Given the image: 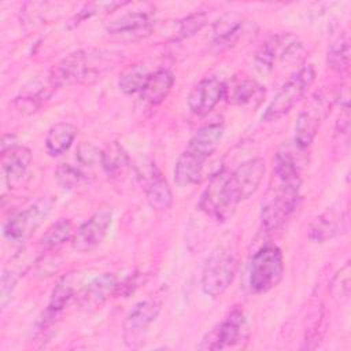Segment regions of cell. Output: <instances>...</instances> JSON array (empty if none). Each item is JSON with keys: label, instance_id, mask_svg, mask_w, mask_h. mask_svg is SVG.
<instances>
[{"label": "cell", "instance_id": "1", "mask_svg": "<svg viewBox=\"0 0 351 351\" xmlns=\"http://www.w3.org/2000/svg\"><path fill=\"white\" fill-rule=\"evenodd\" d=\"M122 60V53L112 49L88 48L70 53L49 73L52 88L92 82Z\"/></svg>", "mask_w": 351, "mask_h": 351}, {"label": "cell", "instance_id": "2", "mask_svg": "<svg viewBox=\"0 0 351 351\" xmlns=\"http://www.w3.org/2000/svg\"><path fill=\"white\" fill-rule=\"evenodd\" d=\"M300 199V181L280 180L266 191L261 204L262 225L267 232L278 229L295 211Z\"/></svg>", "mask_w": 351, "mask_h": 351}, {"label": "cell", "instance_id": "3", "mask_svg": "<svg viewBox=\"0 0 351 351\" xmlns=\"http://www.w3.org/2000/svg\"><path fill=\"white\" fill-rule=\"evenodd\" d=\"M315 78V70L313 64H304L295 71L278 89L274 99L269 103L262 121L273 122L288 114L293 106L304 96Z\"/></svg>", "mask_w": 351, "mask_h": 351}, {"label": "cell", "instance_id": "4", "mask_svg": "<svg viewBox=\"0 0 351 351\" xmlns=\"http://www.w3.org/2000/svg\"><path fill=\"white\" fill-rule=\"evenodd\" d=\"M284 274L282 252L276 245H265L252 256L248 285L254 293H265L274 288Z\"/></svg>", "mask_w": 351, "mask_h": 351}, {"label": "cell", "instance_id": "5", "mask_svg": "<svg viewBox=\"0 0 351 351\" xmlns=\"http://www.w3.org/2000/svg\"><path fill=\"white\" fill-rule=\"evenodd\" d=\"M236 258L226 245H218L206 259L202 271V289L211 298L221 296L236 274Z\"/></svg>", "mask_w": 351, "mask_h": 351}, {"label": "cell", "instance_id": "6", "mask_svg": "<svg viewBox=\"0 0 351 351\" xmlns=\"http://www.w3.org/2000/svg\"><path fill=\"white\" fill-rule=\"evenodd\" d=\"M53 203V197L45 196L14 213L3 226L4 237L14 244H21L27 240L48 217Z\"/></svg>", "mask_w": 351, "mask_h": 351}, {"label": "cell", "instance_id": "7", "mask_svg": "<svg viewBox=\"0 0 351 351\" xmlns=\"http://www.w3.org/2000/svg\"><path fill=\"white\" fill-rule=\"evenodd\" d=\"M303 45L292 34H278L269 38L254 55L255 69L266 74L273 70L276 60L298 63L303 58Z\"/></svg>", "mask_w": 351, "mask_h": 351}, {"label": "cell", "instance_id": "8", "mask_svg": "<svg viewBox=\"0 0 351 351\" xmlns=\"http://www.w3.org/2000/svg\"><path fill=\"white\" fill-rule=\"evenodd\" d=\"M265 171L266 165L262 158H252L237 166L234 170H228L225 186L230 202L237 206L240 202L254 195L263 180Z\"/></svg>", "mask_w": 351, "mask_h": 351}, {"label": "cell", "instance_id": "9", "mask_svg": "<svg viewBox=\"0 0 351 351\" xmlns=\"http://www.w3.org/2000/svg\"><path fill=\"white\" fill-rule=\"evenodd\" d=\"M248 336L247 319L241 310H232L225 319H222L217 326H214L202 341L197 344L199 350H225L237 346L241 340Z\"/></svg>", "mask_w": 351, "mask_h": 351}, {"label": "cell", "instance_id": "10", "mask_svg": "<svg viewBox=\"0 0 351 351\" xmlns=\"http://www.w3.org/2000/svg\"><path fill=\"white\" fill-rule=\"evenodd\" d=\"M160 311V303L156 299H147L137 303L126 315L123 322V341L128 347L136 348L143 341Z\"/></svg>", "mask_w": 351, "mask_h": 351}, {"label": "cell", "instance_id": "11", "mask_svg": "<svg viewBox=\"0 0 351 351\" xmlns=\"http://www.w3.org/2000/svg\"><path fill=\"white\" fill-rule=\"evenodd\" d=\"M228 170H219L217 174H214L204 189L199 207L200 210L219 221H226L234 211L236 206L229 200V196L225 189V177H226Z\"/></svg>", "mask_w": 351, "mask_h": 351}, {"label": "cell", "instance_id": "12", "mask_svg": "<svg viewBox=\"0 0 351 351\" xmlns=\"http://www.w3.org/2000/svg\"><path fill=\"white\" fill-rule=\"evenodd\" d=\"M326 104L321 95H314L306 107L300 111L296 125H295V143L303 148L307 149L310 144L314 141L319 126L322 123V119L326 114Z\"/></svg>", "mask_w": 351, "mask_h": 351}, {"label": "cell", "instance_id": "13", "mask_svg": "<svg viewBox=\"0 0 351 351\" xmlns=\"http://www.w3.org/2000/svg\"><path fill=\"white\" fill-rule=\"evenodd\" d=\"M112 221V210L101 208L85 221L71 239V244L77 251H90L96 248L106 237Z\"/></svg>", "mask_w": 351, "mask_h": 351}, {"label": "cell", "instance_id": "14", "mask_svg": "<svg viewBox=\"0 0 351 351\" xmlns=\"http://www.w3.org/2000/svg\"><path fill=\"white\" fill-rule=\"evenodd\" d=\"M226 82L218 77H206L200 80L188 96V107L195 115L208 114L223 97Z\"/></svg>", "mask_w": 351, "mask_h": 351}, {"label": "cell", "instance_id": "15", "mask_svg": "<svg viewBox=\"0 0 351 351\" xmlns=\"http://www.w3.org/2000/svg\"><path fill=\"white\" fill-rule=\"evenodd\" d=\"M30 163L32 152L27 147L15 144L8 149L1 151L3 180L10 189L18 188L23 182Z\"/></svg>", "mask_w": 351, "mask_h": 351}, {"label": "cell", "instance_id": "16", "mask_svg": "<svg viewBox=\"0 0 351 351\" xmlns=\"http://www.w3.org/2000/svg\"><path fill=\"white\" fill-rule=\"evenodd\" d=\"M304 151L306 149L300 148L295 141L284 143L278 148L273 160L276 178L300 181V174L306 165Z\"/></svg>", "mask_w": 351, "mask_h": 351}, {"label": "cell", "instance_id": "17", "mask_svg": "<svg viewBox=\"0 0 351 351\" xmlns=\"http://www.w3.org/2000/svg\"><path fill=\"white\" fill-rule=\"evenodd\" d=\"M118 291L119 284L117 277L114 274L104 273L82 288L78 295V303L84 308H96Z\"/></svg>", "mask_w": 351, "mask_h": 351}, {"label": "cell", "instance_id": "18", "mask_svg": "<svg viewBox=\"0 0 351 351\" xmlns=\"http://www.w3.org/2000/svg\"><path fill=\"white\" fill-rule=\"evenodd\" d=\"M222 136H223L222 122L206 123L193 133V136L191 137L186 145V151L199 156L203 160H207L219 147Z\"/></svg>", "mask_w": 351, "mask_h": 351}, {"label": "cell", "instance_id": "19", "mask_svg": "<svg viewBox=\"0 0 351 351\" xmlns=\"http://www.w3.org/2000/svg\"><path fill=\"white\" fill-rule=\"evenodd\" d=\"M151 16L145 11H133L106 25V32L114 36H138L151 30Z\"/></svg>", "mask_w": 351, "mask_h": 351}, {"label": "cell", "instance_id": "20", "mask_svg": "<svg viewBox=\"0 0 351 351\" xmlns=\"http://www.w3.org/2000/svg\"><path fill=\"white\" fill-rule=\"evenodd\" d=\"M174 84V75L170 70L160 69L155 73H151L144 88L140 92V96L148 104L156 106L162 103L170 93Z\"/></svg>", "mask_w": 351, "mask_h": 351}, {"label": "cell", "instance_id": "21", "mask_svg": "<svg viewBox=\"0 0 351 351\" xmlns=\"http://www.w3.org/2000/svg\"><path fill=\"white\" fill-rule=\"evenodd\" d=\"M145 195L149 206L156 211H166L173 203L171 189L166 178L155 167L145 181Z\"/></svg>", "mask_w": 351, "mask_h": 351}, {"label": "cell", "instance_id": "22", "mask_svg": "<svg viewBox=\"0 0 351 351\" xmlns=\"http://www.w3.org/2000/svg\"><path fill=\"white\" fill-rule=\"evenodd\" d=\"M206 160L188 152L186 149L178 156L174 166V181L178 186L197 184L202 180Z\"/></svg>", "mask_w": 351, "mask_h": 351}, {"label": "cell", "instance_id": "23", "mask_svg": "<svg viewBox=\"0 0 351 351\" xmlns=\"http://www.w3.org/2000/svg\"><path fill=\"white\" fill-rule=\"evenodd\" d=\"M248 23L243 19H236L233 16H226L217 22L213 34V45L217 49H226L233 47L240 37L244 34Z\"/></svg>", "mask_w": 351, "mask_h": 351}, {"label": "cell", "instance_id": "24", "mask_svg": "<svg viewBox=\"0 0 351 351\" xmlns=\"http://www.w3.org/2000/svg\"><path fill=\"white\" fill-rule=\"evenodd\" d=\"M73 296V285L67 278H62L52 291L49 303L40 321V330H47L58 317V314L64 308L67 302Z\"/></svg>", "mask_w": 351, "mask_h": 351}, {"label": "cell", "instance_id": "25", "mask_svg": "<svg viewBox=\"0 0 351 351\" xmlns=\"http://www.w3.org/2000/svg\"><path fill=\"white\" fill-rule=\"evenodd\" d=\"M77 134V128L70 122H58L47 133L45 148L49 156L64 154L73 144Z\"/></svg>", "mask_w": 351, "mask_h": 351}, {"label": "cell", "instance_id": "26", "mask_svg": "<svg viewBox=\"0 0 351 351\" xmlns=\"http://www.w3.org/2000/svg\"><path fill=\"white\" fill-rule=\"evenodd\" d=\"M347 215L346 214H335L333 211H326L321 217H318L311 228H310V239L314 241H325L337 233H340L343 229H346Z\"/></svg>", "mask_w": 351, "mask_h": 351}, {"label": "cell", "instance_id": "27", "mask_svg": "<svg viewBox=\"0 0 351 351\" xmlns=\"http://www.w3.org/2000/svg\"><path fill=\"white\" fill-rule=\"evenodd\" d=\"M263 93V88L256 81L245 78L233 81L230 85L226 84L223 99H226L228 103L233 106H245L252 100L262 97Z\"/></svg>", "mask_w": 351, "mask_h": 351}, {"label": "cell", "instance_id": "28", "mask_svg": "<svg viewBox=\"0 0 351 351\" xmlns=\"http://www.w3.org/2000/svg\"><path fill=\"white\" fill-rule=\"evenodd\" d=\"M328 63L337 73H347L350 66V40L340 29L332 37L328 49Z\"/></svg>", "mask_w": 351, "mask_h": 351}, {"label": "cell", "instance_id": "29", "mask_svg": "<svg viewBox=\"0 0 351 351\" xmlns=\"http://www.w3.org/2000/svg\"><path fill=\"white\" fill-rule=\"evenodd\" d=\"M100 165L108 176H115L123 171L129 165V156L121 143L112 141L101 151Z\"/></svg>", "mask_w": 351, "mask_h": 351}, {"label": "cell", "instance_id": "30", "mask_svg": "<svg viewBox=\"0 0 351 351\" xmlns=\"http://www.w3.org/2000/svg\"><path fill=\"white\" fill-rule=\"evenodd\" d=\"M149 74L151 73L143 64L129 66L121 73L119 80H118V86L125 95H133L137 92L140 93L141 89L144 88Z\"/></svg>", "mask_w": 351, "mask_h": 351}, {"label": "cell", "instance_id": "31", "mask_svg": "<svg viewBox=\"0 0 351 351\" xmlns=\"http://www.w3.org/2000/svg\"><path fill=\"white\" fill-rule=\"evenodd\" d=\"M74 236L73 223L70 219L60 218L53 222L41 237V245L47 250H53L71 240Z\"/></svg>", "mask_w": 351, "mask_h": 351}, {"label": "cell", "instance_id": "32", "mask_svg": "<svg viewBox=\"0 0 351 351\" xmlns=\"http://www.w3.org/2000/svg\"><path fill=\"white\" fill-rule=\"evenodd\" d=\"M55 178L60 186L70 189L80 185L86 178V176L78 166H74L71 163H60L56 167Z\"/></svg>", "mask_w": 351, "mask_h": 351}, {"label": "cell", "instance_id": "33", "mask_svg": "<svg viewBox=\"0 0 351 351\" xmlns=\"http://www.w3.org/2000/svg\"><path fill=\"white\" fill-rule=\"evenodd\" d=\"M75 159L84 167H93L100 163L101 151L90 143H82L75 151Z\"/></svg>", "mask_w": 351, "mask_h": 351}]
</instances>
